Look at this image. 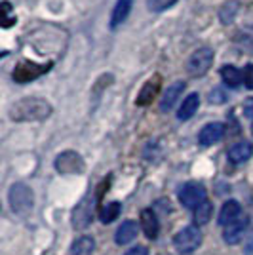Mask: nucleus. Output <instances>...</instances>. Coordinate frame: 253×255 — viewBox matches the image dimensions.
Segmentation results:
<instances>
[{
    "label": "nucleus",
    "mask_w": 253,
    "mask_h": 255,
    "mask_svg": "<svg viewBox=\"0 0 253 255\" xmlns=\"http://www.w3.org/2000/svg\"><path fill=\"white\" fill-rule=\"evenodd\" d=\"M52 105L42 97H25L8 109V117L13 122H42L52 115Z\"/></svg>",
    "instance_id": "1"
},
{
    "label": "nucleus",
    "mask_w": 253,
    "mask_h": 255,
    "mask_svg": "<svg viewBox=\"0 0 253 255\" xmlns=\"http://www.w3.org/2000/svg\"><path fill=\"white\" fill-rule=\"evenodd\" d=\"M105 187H109V181H105V183L99 187L97 192L90 191L80 202L76 204V208H74V212H73V227L76 231H84V229H88V227L92 225L94 215H95V206L101 200Z\"/></svg>",
    "instance_id": "2"
},
{
    "label": "nucleus",
    "mask_w": 253,
    "mask_h": 255,
    "mask_svg": "<svg viewBox=\"0 0 253 255\" xmlns=\"http://www.w3.org/2000/svg\"><path fill=\"white\" fill-rule=\"evenodd\" d=\"M8 198H10V206L13 213L27 217L32 212V206H34V196H32L31 187H27L25 183H13L8 192Z\"/></svg>",
    "instance_id": "3"
},
{
    "label": "nucleus",
    "mask_w": 253,
    "mask_h": 255,
    "mask_svg": "<svg viewBox=\"0 0 253 255\" xmlns=\"http://www.w3.org/2000/svg\"><path fill=\"white\" fill-rule=\"evenodd\" d=\"M50 69H52V63H32L29 59H23L15 65L11 78L15 84H27V82H32V80L46 75Z\"/></svg>",
    "instance_id": "4"
},
{
    "label": "nucleus",
    "mask_w": 253,
    "mask_h": 255,
    "mask_svg": "<svg viewBox=\"0 0 253 255\" xmlns=\"http://www.w3.org/2000/svg\"><path fill=\"white\" fill-rule=\"evenodd\" d=\"M213 59H215V53H213L211 48H198L187 61V73L190 76H194V78L204 76L211 69Z\"/></svg>",
    "instance_id": "5"
},
{
    "label": "nucleus",
    "mask_w": 253,
    "mask_h": 255,
    "mask_svg": "<svg viewBox=\"0 0 253 255\" xmlns=\"http://www.w3.org/2000/svg\"><path fill=\"white\" fill-rule=\"evenodd\" d=\"M55 170L63 175L82 173L86 170L84 158L74 150H65L61 154H57V158H55Z\"/></svg>",
    "instance_id": "6"
},
{
    "label": "nucleus",
    "mask_w": 253,
    "mask_h": 255,
    "mask_svg": "<svg viewBox=\"0 0 253 255\" xmlns=\"http://www.w3.org/2000/svg\"><path fill=\"white\" fill-rule=\"evenodd\" d=\"M173 244L181 254H190L202 244V233L198 231V227H185L183 231L175 234Z\"/></svg>",
    "instance_id": "7"
},
{
    "label": "nucleus",
    "mask_w": 253,
    "mask_h": 255,
    "mask_svg": "<svg viewBox=\"0 0 253 255\" xmlns=\"http://www.w3.org/2000/svg\"><path fill=\"white\" fill-rule=\"evenodd\" d=\"M179 202L185 208L196 210L200 204L206 202V189H204V185L202 183H194V181L187 183L179 191Z\"/></svg>",
    "instance_id": "8"
},
{
    "label": "nucleus",
    "mask_w": 253,
    "mask_h": 255,
    "mask_svg": "<svg viewBox=\"0 0 253 255\" xmlns=\"http://www.w3.org/2000/svg\"><path fill=\"white\" fill-rule=\"evenodd\" d=\"M160 88H162V75H152L147 82L143 84L141 92L137 94L135 105L137 107H147L152 103V99L158 96Z\"/></svg>",
    "instance_id": "9"
},
{
    "label": "nucleus",
    "mask_w": 253,
    "mask_h": 255,
    "mask_svg": "<svg viewBox=\"0 0 253 255\" xmlns=\"http://www.w3.org/2000/svg\"><path fill=\"white\" fill-rule=\"evenodd\" d=\"M223 135H225V124H221V122H211V124H206L200 129L198 143H200L202 147H210L213 143L221 141Z\"/></svg>",
    "instance_id": "10"
},
{
    "label": "nucleus",
    "mask_w": 253,
    "mask_h": 255,
    "mask_svg": "<svg viewBox=\"0 0 253 255\" xmlns=\"http://www.w3.org/2000/svg\"><path fill=\"white\" fill-rule=\"evenodd\" d=\"M185 88H187V84H185L183 80H177V82H173L171 86H168V90H166L164 97L160 99V111H162V113H168V111H171V109H173V105L179 101V97L183 96Z\"/></svg>",
    "instance_id": "11"
},
{
    "label": "nucleus",
    "mask_w": 253,
    "mask_h": 255,
    "mask_svg": "<svg viewBox=\"0 0 253 255\" xmlns=\"http://www.w3.org/2000/svg\"><path fill=\"white\" fill-rule=\"evenodd\" d=\"M246 227H248V217L242 215V217H238L236 221H232L231 225H227L225 227V233H223V238H225V242L227 244H238L240 242V238H242L244 231H246Z\"/></svg>",
    "instance_id": "12"
},
{
    "label": "nucleus",
    "mask_w": 253,
    "mask_h": 255,
    "mask_svg": "<svg viewBox=\"0 0 253 255\" xmlns=\"http://www.w3.org/2000/svg\"><path fill=\"white\" fill-rule=\"evenodd\" d=\"M131 6H133V0H116L113 13H111V29H116L126 21L131 11Z\"/></svg>",
    "instance_id": "13"
},
{
    "label": "nucleus",
    "mask_w": 253,
    "mask_h": 255,
    "mask_svg": "<svg viewBox=\"0 0 253 255\" xmlns=\"http://www.w3.org/2000/svg\"><path fill=\"white\" fill-rule=\"evenodd\" d=\"M234 46L242 53L253 55V27H242L234 32Z\"/></svg>",
    "instance_id": "14"
},
{
    "label": "nucleus",
    "mask_w": 253,
    "mask_h": 255,
    "mask_svg": "<svg viewBox=\"0 0 253 255\" xmlns=\"http://www.w3.org/2000/svg\"><path fill=\"white\" fill-rule=\"evenodd\" d=\"M253 154V145L250 141H240L236 145H232L229 149V160L232 164H242L246 160H250Z\"/></svg>",
    "instance_id": "15"
},
{
    "label": "nucleus",
    "mask_w": 253,
    "mask_h": 255,
    "mask_svg": "<svg viewBox=\"0 0 253 255\" xmlns=\"http://www.w3.org/2000/svg\"><path fill=\"white\" fill-rule=\"evenodd\" d=\"M141 227H143V231H145V234H147L150 240H154L158 236L160 225L154 210H143L141 212Z\"/></svg>",
    "instance_id": "16"
},
{
    "label": "nucleus",
    "mask_w": 253,
    "mask_h": 255,
    "mask_svg": "<svg viewBox=\"0 0 253 255\" xmlns=\"http://www.w3.org/2000/svg\"><path fill=\"white\" fill-rule=\"evenodd\" d=\"M135 236H137V223L131 221V219H127V221H124V223L118 227V231H116V244L126 246V244H129Z\"/></svg>",
    "instance_id": "17"
},
{
    "label": "nucleus",
    "mask_w": 253,
    "mask_h": 255,
    "mask_svg": "<svg viewBox=\"0 0 253 255\" xmlns=\"http://www.w3.org/2000/svg\"><path fill=\"white\" fill-rule=\"evenodd\" d=\"M238 217H242V208H240V204L236 202V200L225 202V206L221 208V213H219V223H221L223 227H227V225H231L232 221H236Z\"/></svg>",
    "instance_id": "18"
},
{
    "label": "nucleus",
    "mask_w": 253,
    "mask_h": 255,
    "mask_svg": "<svg viewBox=\"0 0 253 255\" xmlns=\"http://www.w3.org/2000/svg\"><path fill=\"white\" fill-rule=\"evenodd\" d=\"M200 107V96L198 94H190L183 99V105L179 107V113H177V118L179 120H189V118L194 117V113L198 111Z\"/></svg>",
    "instance_id": "19"
},
{
    "label": "nucleus",
    "mask_w": 253,
    "mask_h": 255,
    "mask_svg": "<svg viewBox=\"0 0 253 255\" xmlns=\"http://www.w3.org/2000/svg\"><path fill=\"white\" fill-rule=\"evenodd\" d=\"M221 78L223 82L232 88V90H236V88H240L244 84V78H242V71H238L234 65H225L221 69Z\"/></svg>",
    "instance_id": "20"
},
{
    "label": "nucleus",
    "mask_w": 253,
    "mask_h": 255,
    "mask_svg": "<svg viewBox=\"0 0 253 255\" xmlns=\"http://www.w3.org/2000/svg\"><path fill=\"white\" fill-rule=\"evenodd\" d=\"M95 250V240L92 236H80L71 248V255H92Z\"/></svg>",
    "instance_id": "21"
},
{
    "label": "nucleus",
    "mask_w": 253,
    "mask_h": 255,
    "mask_svg": "<svg viewBox=\"0 0 253 255\" xmlns=\"http://www.w3.org/2000/svg\"><path fill=\"white\" fill-rule=\"evenodd\" d=\"M238 10H240V2H238V0H229V2H225L221 6V10H219V19H221L223 25H229V23L234 21Z\"/></svg>",
    "instance_id": "22"
},
{
    "label": "nucleus",
    "mask_w": 253,
    "mask_h": 255,
    "mask_svg": "<svg viewBox=\"0 0 253 255\" xmlns=\"http://www.w3.org/2000/svg\"><path fill=\"white\" fill-rule=\"evenodd\" d=\"M120 210H122L120 202L107 204V206H103V208H101V212H99V219H101V221H103L105 225L113 223L116 217L120 215Z\"/></svg>",
    "instance_id": "23"
},
{
    "label": "nucleus",
    "mask_w": 253,
    "mask_h": 255,
    "mask_svg": "<svg viewBox=\"0 0 253 255\" xmlns=\"http://www.w3.org/2000/svg\"><path fill=\"white\" fill-rule=\"evenodd\" d=\"M211 213H213V206H211L208 200L204 204H200L196 210H194V223L196 225H206L210 223Z\"/></svg>",
    "instance_id": "24"
},
{
    "label": "nucleus",
    "mask_w": 253,
    "mask_h": 255,
    "mask_svg": "<svg viewBox=\"0 0 253 255\" xmlns=\"http://www.w3.org/2000/svg\"><path fill=\"white\" fill-rule=\"evenodd\" d=\"M175 2H179V0H147V8L150 11H164L171 8Z\"/></svg>",
    "instance_id": "25"
},
{
    "label": "nucleus",
    "mask_w": 253,
    "mask_h": 255,
    "mask_svg": "<svg viewBox=\"0 0 253 255\" xmlns=\"http://www.w3.org/2000/svg\"><path fill=\"white\" fill-rule=\"evenodd\" d=\"M242 78H244V86L248 90H253V63H248L244 67Z\"/></svg>",
    "instance_id": "26"
},
{
    "label": "nucleus",
    "mask_w": 253,
    "mask_h": 255,
    "mask_svg": "<svg viewBox=\"0 0 253 255\" xmlns=\"http://www.w3.org/2000/svg\"><path fill=\"white\" fill-rule=\"evenodd\" d=\"M227 101V94L223 92L221 88H215L210 92V103H215V105H221Z\"/></svg>",
    "instance_id": "27"
},
{
    "label": "nucleus",
    "mask_w": 253,
    "mask_h": 255,
    "mask_svg": "<svg viewBox=\"0 0 253 255\" xmlns=\"http://www.w3.org/2000/svg\"><path fill=\"white\" fill-rule=\"evenodd\" d=\"M2 10H4V23H2V27H4V29H8L10 25H13L15 17H11L10 15V4H8V2H4V4H2Z\"/></svg>",
    "instance_id": "28"
},
{
    "label": "nucleus",
    "mask_w": 253,
    "mask_h": 255,
    "mask_svg": "<svg viewBox=\"0 0 253 255\" xmlns=\"http://www.w3.org/2000/svg\"><path fill=\"white\" fill-rule=\"evenodd\" d=\"M244 255H253V229L246 240V246H244Z\"/></svg>",
    "instance_id": "29"
},
{
    "label": "nucleus",
    "mask_w": 253,
    "mask_h": 255,
    "mask_svg": "<svg viewBox=\"0 0 253 255\" xmlns=\"http://www.w3.org/2000/svg\"><path fill=\"white\" fill-rule=\"evenodd\" d=\"M244 115L248 118H253V97H250V99L244 103Z\"/></svg>",
    "instance_id": "30"
},
{
    "label": "nucleus",
    "mask_w": 253,
    "mask_h": 255,
    "mask_svg": "<svg viewBox=\"0 0 253 255\" xmlns=\"http://www.w3.org/2000/svg\"><path fill=\"white\" fill-rule=\"evenodd\" d=\"M126 255H148V250L145 246H135V248H131Z\"/></svg>",
    "instance_id": "31"
}]
</instances>
